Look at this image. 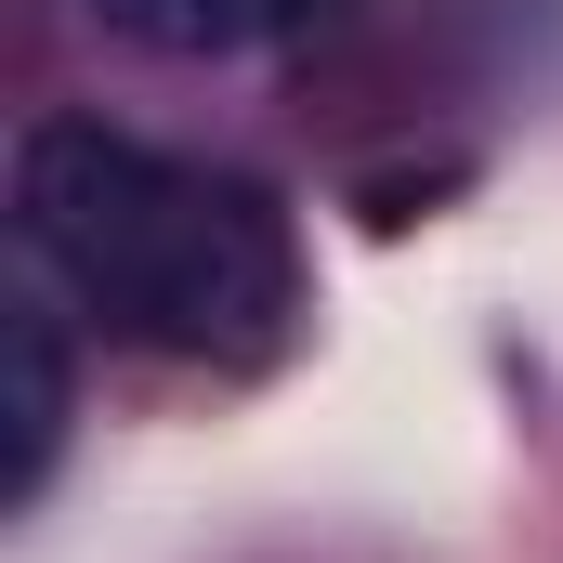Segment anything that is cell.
Masks as SVG:
<instances>
[{"label":"cell","mask_w":563,"mask_h":563,"mask_svg":"<svg viewBox=\"0 0 563 563\" xmlns=\"http://www.w3.org/2000/svg\"><path fill=\"white\" fill-rule=\"evenodd\" d=\"M13 236L92 341L170 367H276L301 328V236L250 170L170 157L106 119H26Z\"/></svg>","instance_id":"obj_1"},{"label":"cell","mask_w":563,"mask_h":563,"mask_svg":"<svg viewBox=\"0 0 563 563\" xmlns=\"http://www.w3.org/2000/svg\"><path fill=\"white\" fill-rule=\"evenodd\" d=\"M66 394H79V380H66V301L26 276V288H13V472H0V498H13V511H26V498L53 485V445H66Z\"/></svg>","instance_id":"obj_2"},{"label":"cell","mask_w":563,"mask_h":563,"mask_svg":"<svg viewBox=\"0 0 563 563\" xmlns=\"http://www.w3.org/2000/svg\"><path fill=\"white\" fill-rule=\"evenodd\" d=\"M92 13L119 40H144V53H263V40H288L328 0H92Z\"/></svg>","instance_id":"obj_3"}]
</instances>
